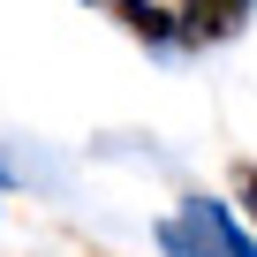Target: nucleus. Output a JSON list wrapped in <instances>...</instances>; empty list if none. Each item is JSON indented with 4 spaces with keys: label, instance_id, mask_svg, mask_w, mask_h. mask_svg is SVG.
<instances>
[{
    "label": "nucleus",
    "instance_id": "obj_1",
    "mask_svg": "<svg viewBox=\"0 0 257 257\" xmlns=\"http://www.w3.org/2000/svg\"><path fill=\"white\" fill-rule=\"evenodd\" d=\"M159 249L167 257H257V242L227 219L219 197H182V212L159 219Z\"/></svg>",
    "mask_w": 257,
    "mask_h": 257
},
{
    "label": "nucleus",
    "instance_id": "obj_2",
    "mask_svg": "<svg viewBox=\"0 0 257 257\" xmlns=\"http://www.w3.org/2000/svg\"><path fill=\"white\" fill-rule=\"evenodd\" d=\"M249 8L257 0H182V38L189 46H219V38H234L249 23Z\"/></svg>",
    "mask_w": 257,
    "mask_h": 257
},
{
    "label": "nucleus",
    "instance_id": "obj_3",
    "mask_svg": "<svg viewBox=\"0 0 257 257\" xmlns=\"http://www.w3.org/2000/svg\"><path fill=\"white\" fill-rule=\"evenodd\" d=\"M98 8H106L128 38H144V46H182V16H167L159 0H98Z\"/></svg>",
    "mask_w": 257,
    "mask_h": 257
},
{
    "label": "nucleus",
    "instance_id": "obj_4",
    "mask_svg": "<svg viewBox=\"0 0 257 257\" xmlns=\"http://www.w3.org/2000/svg\"><path fill=\"white\" fill-rule=\"evenodd\" d=\"M234 197H242V212L257 219V159H234Z\"/></svg>",
    "mask_w": 257,
    "mask_h": 257
}]
</instances>
